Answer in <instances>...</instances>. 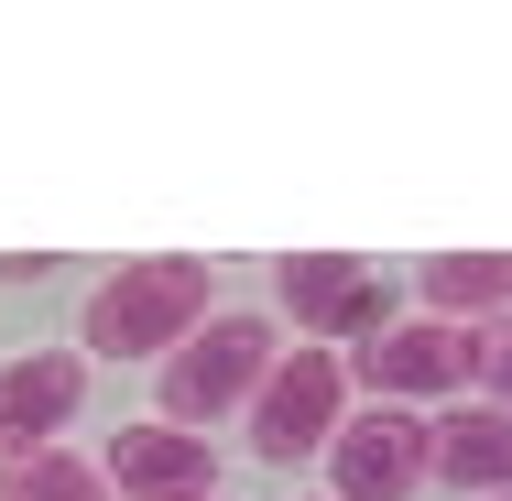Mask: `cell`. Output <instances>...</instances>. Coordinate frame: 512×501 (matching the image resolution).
Instances as JSON below:
<instances>
[{"label": "cell", "mask_w": 512, "mask_h": 501, "mask_svg": "<svg viewBox=\"0 0 512 501\" xmlns=\"http://www.w3.org/2000/svg\"><path fill=\"white\" fill-rule=\"evenodd\" d=\"M88 360H175L207 327V262L186 251H153V262H120L99 295H88Z\"/></svg>", "instance_id": "obj_1"}, {"label": "cell", "mask_w": 512, "mask_h": 501, "mask_svg": "<svg viewBox=\"0 0 512 501\" xmlns=\"http://www.w3.org/2000/svg\"><path fill=\"white\" fill-rule=\"evenodd\" d=\"M284 349H273V316H207L197 338L164 360V425H186V436H207L218 414H251V393H262V371H273Z\"/></svg>", "instance_id": "obj_2"}, {"label": "cell", "mask_w": 512, "mask_h": 501, "mask_svg": "<svg viewBox=\"0 0 512 501\" xmlns=\"http://www.w3.org/2000/svg\"><path fill=\"white\" fill-rule=\"evenodd\" d=\"M349 425V360L338 349H284L273 371H262V393H251V447L273 458V469H306L327 458V436Z\"/></svg>", "instance_id": "obj_3"}, {"label": "cell", "mask_w": 512, "mask_h": 501, "mask_svg": "<svg viewBox=\"0 0 512 501\" xmlns=\"http://www.w3.org/2000/svg\"><path fill=\"white\" fill-rule=\"evenodd\" d=\"M327 480L338 501H414L425 491V414L414 403H371L327 436Z\"/></svg>", "instance_id": "obj_4"}, {"label": "cell", "mask_w": 512, "mask_h": 501, "mask_svg": "<svg viewBox=\"0 0 512 501\" xmlns=\"http://www.w3.org/2000/svg\"><path fill=\"white\" fill-rule=\"evenodd\" d=\"M273 305L306 327L316 349H338V338H371L382 284H371V262H349V251H284V262H273Z\"/></svg>", "instance_id": "obj_5"}, {"label": "cell", "mask_w": 512, "mask_h": 501, "mask_svg": "<svg viewBox=\"0 0 512 501\" xmlns=\"http://www.w3.org/2000/svg\"><path fill=\"white\" fill-rule=\"evenodd\" d=\"M99 480L120 501H218V447L153 414V425H120L99 447Z\"/></svg>", "instance_id": "obj_6"}, {"label": "cell", "mask_w": 512, "mask_h": 501, "mask_svg": "<svg viewBox=\"0 0 512 501\" xmlns=\"http://www.w3.org/2000/svg\"><path fill=\"white\" fill-rule=\"evenodd\" d=\"M360 382L382 403H447L469 382V327L447 316H404V327H371L360 338Z\"/></svg>", "instance_id": "obj_7"}, {"label": "cell", "mask_w": 512, "mask_h": 501, "mask_svg": "<svg viewBox=\"0 0 512 501\" xmlns=\"http://www.w3.org/2000/svg\"><path fill=\"white\" fill-rule=\"evenodd\" d=\"M77 403H88V360H77V349H22V360H0V458L55 447Z\"/></svg>", "instance_id": "obj_8"}, {"label": "cell", "mask_w": 512, "mask_h": 501, "mask_svg": "<svg viewBox=\"0 0 512 501\" xmlns=\"http://www.w3.org/2000/svg\"><path fill=\"white\" fill-rule=\"evenodd\" d=\"M425 480L447 491H512V414L502 403H458L447 425H425Z\"/></svg>", "instance_id": "obj_9"}, {"label": "cell", "mask_w": 512, "mask_h": 501, "mask_svg": "<svg viewBox=\"0 0 512 501\" xmlns=\"http://www.w3.org/2000/svg\"><path fill=\"white\" fill-rule=\"evenodd\" d=\"M425 305L458 327V316H512V251H436L425 262Z\"/></svg>", "instance_id": "obj_10"}, {"label": "cell", "mask_w": 512, "mask_h": 501, "mask_svg": "<svg viewBox=\"0 0 512 501\" xmlns=\"http://www.w3.org/2000/svg\"><path fill=\"white\" fill-rule=\"evenodd\" d=\"M0 501H120V491L77 447H33V458H0Z\"/></svg>", "instance_id": "obj_11"}, {"label": "cell", "mask_w": 512, "mask_h": 501, "mask_svg": "<svg viewBox=\"0 0 512 501\" xmlns=\"http://www.w3.org/2000/svg\"><path fill=\"white\" fill-rule=\"evenodd\" d=\"M469 382H480V393L512 414V316H491V327L469 338Z\"/></svg>", "instance_id": "obj_12"}, {"label": "cell", "mask_w": 512, "mask_h": 501, "mask_svg": "<svg viewBox=\"0 0 512 501\" xmlns=\"http://www.w3.org/2000/svg\"><path fill=\"white\" fill-rule=\"evenodd\" d=\"M491 501H512V491H491Z\"/></svg>", "instance_id": "obj_13"}]
</instances>
